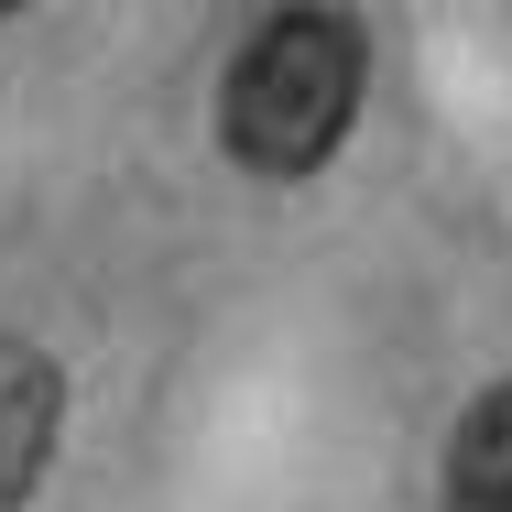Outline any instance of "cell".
<instances>
[{"mask_svg": "<svg viewBox=\"0 0 512 512\" xmlns=\"http://www.w3.org/2000/svg\"><path fill=\"white\" fill-rule=\"evenodd\" d=\"M360 88H371L360 22H338V11H273L229 55V77H218V142H229V164L295 186V175H316L349 142Z\"/></svg>", "mask_w": 512, "mask_h": 512, "instance_id": "obj_1", "label": "cell"}, {"mask_svg": "<svg viewBox=\"0 0 512 512\" xmlns=\"http://www.w3.org/2000/svg\"><path fill=\"white\" fill-rule=\"evenodd\" d=\"M55 436H66V371L33 338H0V512L33 502Z\"/></svg>", "mask_w": 512, "mask_h": 512, "instance_id": "obj_2", "label": "cell"}, {"mask_svg": "<svg viewBox=\"0 0 512 512\" xmlns=\"http://www.w3.org/2000/svg\"><path fill=\"white\" fill-rule=\"evenodd\" d=\"M447 512H512V382L458 414V436H447Z\"/></svg>", "mask_w": 512, "mask_h": 512, "instance_id": "obj_3", "label": "cell"}, {"mask_svg": "<svg viewBox=\"0 0 512 512\" xmlns=\"http://www.w3.org/2000/svg\"><path fill=\"white\" fill-rule=\"evenodd\" d=\"M0 11H22V0H0Z\"/></svg>", "mask_w": 512, "mask_h": 512, "instance_id": "obj_4", "label": "cell"}]
</instances>
